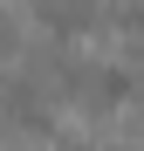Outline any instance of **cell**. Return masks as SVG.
<instances>
[{
	"instance_id": "cell-1",
	"label": "cell",
	"mask_w": 144,
	"mask_h": 151,
	"mask_svg": "<svg viewBox=\"0 0 144 151\" xmlns=\"http://www.w3.org/2000/svg\"><path fill=\"white\" fill-rule=\"evenodd\" d=\"M34 7H41V21L55 35H76V28H89V21L103 14V0H34Z\"/></svg>"
}]
</instances>
